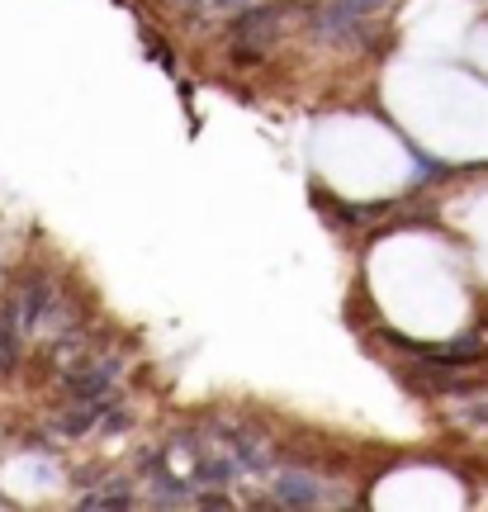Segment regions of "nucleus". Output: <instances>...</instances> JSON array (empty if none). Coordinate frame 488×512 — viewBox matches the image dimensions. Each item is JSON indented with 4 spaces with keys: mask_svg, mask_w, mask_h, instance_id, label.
I'll list each match as a JSON object with an SVG mask.
<instances>
[{
    "mask_svg": "<svg viewBox=\"0 0 488 512\" xmlns=\"http://www.w3.org/2000/svg\"><path fill=\"white\" fill-rule=\"evenodd\" d=\"M304 10L308 0H252V5H242L237 15H228V29H223L228 57L237 67H261L275 43L304 19Z\"/></svg>",
    "mask_w": 488,
    "mask_h": 512,
    "instance_id": "nucleus-1",
    "label": "nucleus"
},
{
    "mask_svg": "<svg viewBox=\"0 0 488 512\" xmlns=\"http://www.w3.org/2000/svg\"><path fill=\"white\" fill-rule=\"evenodd\" d=\"M19 342H24V337L0 318V380H10V375L19 370Z\"/></svg>",
    "mask_w": 488,
    "mask_h": 512,
    "instance_id": "nucleus-6",
    "label": "nucleus"
},
{
    "mask_svg": "<svg viewBox=\"0 0 488 512\" xmlns=\"http://www.w3.org/2000/svg\"><path fill=\"white\" fill-rule=\"evenodd\" d=\"M242 5H252V0H199V15H209V19H228V15H237Z\"/></svg>",
    "mask_w": 488,
    "mask_h": 512,
    "instance_id": "nucleus-7",
    "label": "nucleus"
},
{
    "mask_svg": "<svg viewBox=\"0 0 488 512\" xmlns=\"http://www.w3.org/2000/svg\"><path fill=\"white\" fill-rule=\"evenodd\" d=\"M119 384H124V356L119 351H95V356H81L72 366L53 370V389L62 403L119 394Z\"/></svg>",
    "mask_w": 488,
    "mask_h": 512,
    "instance_id": "nucleus-4",
    "label": "nucleus"
},
{
    "mask_svg": "<svg viewBox=\"0 0 488 512\" xmlns=\"http://www.w3.org/2000/svg\"><path fill=\"white\" fill-rule=\"evenodd\" d=\"M171 15H185V19H195L199 15V0H162Z\"/></svg>",
    "mask_w": 488,
    "mask_h": 512,
    "instance_id": "nucleus-9",
    "label": "nucleus"
},
{
    "mask_svg": "<svg viewBox=\"0 0 488 512\" xmlns=\"http://www.w3.org/2000/svg\"><path fill=\"white\" fill-rule=\"evenodd\" d=\"M76 508H91V512H128V508H143V484L133 475H105L95 484L91 494L76 498Z\"/></svg>",
    "mask_w": 488,
    "mask_h": 512,
    "instance_id": "nucleus-5",
    "label": "nucleus"
},
{
    "mask_svg": "<svg viewBox=\"0 0 488 512\" xmlns=\"http://www.w3.org/2000/svg\"><path fill=\"white\" fill-rule=\"evenodd\" d=\"M62 275L53 266H43V261H29V266H19L10 275V285L0 294V318L10 323V328L24 337V342H34L38 328H43V318L53 309V299L62 294Z\"/></svg>",
    "mask_w": 488,
    "mask_h": 512,
    "instance_id": "nucleus-2",
    "label": "nucleus"
},
{
    "mask_svg": "<svg viewBox=\"0 0 488 512\" xmlns=\"http://www.w3.org/2000/svg\"><path fill=\"white\" fill-rule=\"evenodd\" d=\"M342 10H351V15H361V19H375L380 10H389L394 0H337Z\"/></svg>",
    "mask_w": 488,
    "mask_h": 512,
    "instance_id": "nucleus-8",
    "label": "nucleus"
},
{
    "mask_svg": "<svg viewBox=\"0 0 488 512\" xmlns=\"http://www.w3.org/2000/svg\"><path fill=\"white\" fill-rule=\"evenodd\" d=\"M271 508L280 512H308V508H332V503H342L337 498V489H332V479L323 475V470H313V465H304V460H285V465H275L271 475Z\"/></svg>",
    "mask_w": 488,
    "mask_h": 512,
    "instance_id": "nucleus-3",
    "label": "nucleus"
}]
</instances>
